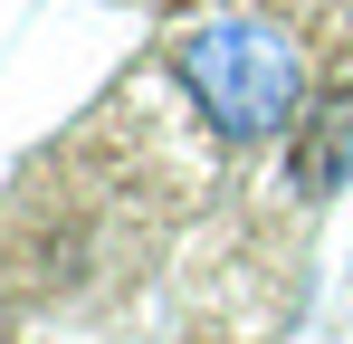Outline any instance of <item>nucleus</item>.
Here are the masks:
<instances>
[{
	"label": "nucleus",
	"mask_w": 353,
	"mask_h": 344,
	"mask_svg": "<svg viewBox=\"0 0 353 344\" xmlns=\"http://www.w3.org/2000/svg\"><path fill=\"white\" fill-rule=\"evenodd\" d=\"M172 67H181L191 106L210 115L220 144H268V134H287L296 106H305V57H296V39L277 19H248V10L181 29Z\"/></svg>",
	"instance_id": "nucleus-1"
},
{
	"label": "nucleus",
	"mask_w": 353,
	"mask_h": 344,
	"mask_svg": "<svg viewBox=\"0 0 353 344\" xmlns=\"http://www.w3.org/2000/svg\"><path fill=\"white\" fill-rule=\"evenodd\" d=\"M344 153H353V96H334V106H325V124H315V144L296 153V182H305V191H334Z\"/></svg>",
	"instance_id": "nucleus-2"
}]
</instances>
